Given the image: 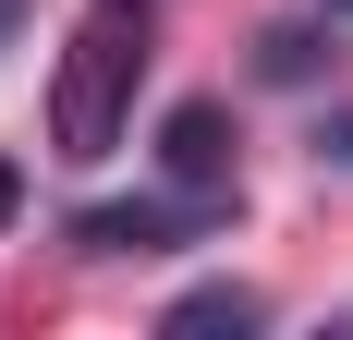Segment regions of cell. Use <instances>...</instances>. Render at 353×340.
<instances>
[{
    "instance_id": "obj_1",
    "label": "cell",
    "mask_w": 353,
    "mask_h": 340,
    "mask_svg": "<svg viewBox=\"0 0 353 340\" xmlns=\"http://www.w3.org/2000/svg\"><path fill=\"white\" fill-rule=\"evenodd\" d=\"M134 85H146V12L134 0H98L61 49V85H49V146L61 158H110L122 122H134Z\"/></svg>"
},
{
    "instance_id": "obj_2",
    "label": "cell",
    "mask_w": 353,
    "mask_h": 340,
    "mask_svg": "<svg viewBox=\"0 0 353 340\" xmlns=\"http://www.w3.org/2000/svg\"><path fill=\"white\" fill-rule=\"evenodd\" d=\"M208 206L219 195H134V206H85V219H73V243H85V255H171V243H195L208 231Z\"/></svg>"
},
{
    "instance_id": "obj_3",
    "label": "cell",
    "mask_w": 353,
    "mask_h": 340,
    "mask_svg": "<svg viewBox=\"0 0 353 340\" xmlns=\"http://www.w3.org/2000/svg\"><path fill=\"white\" fill-rule=\"evenodd\" d=\"M159 170H171L183 195H219V182H232V109H219V98H183L171 122H159Z\"/></svg>"
},
{
    "instance_id": "obj_4",
    "label": "cell",
    "mask_w": 353,
    "mask_h": 340,
    "mask_svg": "<svg viewBox=\"0 0 353 340\" xmlns=\"http://www.w3.org/2000/svg\"><path fill=\"white\" fill-rule=\"evenodd\" d=\"M256 73H268V85H317V73H329V36L317 25H268V36H256Z\"/></svg>"
},
{
    "instance_id": "obj_5",
    "label": "cell",
    "mask_w": 353,
    "mask_h": 340,
    "mask_svg": "<svg viewBox=\"0 0 353 340\" xmlns=\"http://www.w3.org/2000/svg\"><path fill=\"white\" fill-rule=\"evenodd\" d=\"M208 328H256V292H244V279H208V292L171 304V340H208Z\"/></svg>"
},
{
    "instance_id": "obj_6",
    "label": "cell",
    "mask_w": 353,
    "mask_h": 340,
    "mask_svg": "<svg viewBox=\"0 0 353 340\" xmlns=\"http://www.w3.org/2000/svg\"><path fill=\"white\" fill-rule=\"evenodd\" d=\"M12 219H25V170L0 158V231H12Z\"/></svg>"
},
{
    "instance_id": "obj_7",
    "label": "cell",
    "mask_w": 353,
    "mask_h": 340,
    "mask_svg": "<svg viewBox=\"0 0 353 340\" xmlns=\"http://www.w3.org/2000/svg\"><path fill=\"white\" fill-rule=\"evenodd\" d=\"M317 158H341V170H353V109H341V122L317 134Z\"/></svg>"
},
{
    "instance_id": "obj_8",
    "label": "cell",
    "mask_w": 353,
    "mask_h": 340,
    "mask_svg": "<svg viewBox=\"0 0 353 340\" xmlns=\"http://www.w3.org/2000/svg\"><path fill=\"white\" fill-rule=\"evenodd\" d=\"M329 12H353V0H329Z\"/></svg>"
}]
</instances>
